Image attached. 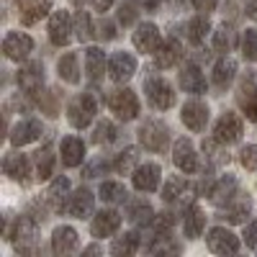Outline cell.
<instances>
[{"instance_id":"obj_7","label":"cell","mask_w":257,"mask_h":257,"mask_svg":"<svg viewBox=\"0 0 257 257\" xmlns=\"http://www.w3.org/2000/svg\"><path fill=\"white\" fill-rule=\"evenodd\" d=\"M213 139L219 144H237L242 139V118L237 113H221V118L213 126Z\"/></svg>"},{"instance_id":"obj_19","label":"cell","mask_w":257,"mask_h":257,"mask_svg":"<svg viewBox=\"0 0 257 257\" xmlns=\"http://www.w3.org/2000/svg\"><path fill=\"white\" fill-rule=\"evenodd\" d=\"M52 11V0H18V16H21V24L34 26L39 24L44 16H49Z\"/></svg>"},{"instance_id":"obj_51","label":"cell","mask_w":257,"mask_h":257,"mask_svg":"<svg viewBox=\"0 0 257 257\" xmlns=\"http://www.w3.org/2000/svg\"><path fill=\"white\" fill-rule=\"evenodd\" d=\"M90 3H93L98 11H108V8L113 6V0H90Z\"/></svg>"},{"instance_id":"obj_3","label":"cell","mask_w":257,"mask_h":257,"mask_svg":"<svg viewBox=\"0 0 257 257\" xmlns=\"http://www.w3.org/2000/svg\"><path fill=\"white\" fill-rule=\"evenodd\" d=\"M95 111H98L95 98L90 93H82V95L70 100V105H67V121L75 128H88L93 123V118H95Z\"/></svg>"},{"instance_id":"obj_23","label":"cell","mask_w":257,"mask_h":257,"mask_svg":"<svg viewBox=\"0 0 257 257\" xmlns=\"http://www.w3.org/2000/svg\"><path fill=\"white\" fill-rule=\"evenodd\" d=\"M180 85H183V90L190 93V95L206 93V77H203L198 64H185V67L180 70Z\"/></svg>"},{"instance_id":"obj_18","label":"cell","mask_w":257,"mask_h":257,"mask_svg":"<svg viewBox=\"0 0 257 257\" xmlns=\"http://www.w3.org/2000/svg\"><path fill=\"white\" fill-rule=\"evenodd\" d=\"M137 72V59L128 52H116L108 59V75L113 82H128Z\"/></svg>"},{"instance_id":"obj_34","label":"cell","mask_w":257,"mask_h":257,"mask_svg":"<svg viewBox=\"0 0 257 257\" xmlns=\"http://www.w3.org/2000/svg\"><path fill=\"white\" fill-rule=\"evenodd\" d=\"M57 75L64 82H70V85H77L80 82V64H77V54L75 52H67L57 62Z\"/></svg>"},{"instance_id":"obj_44","label":"cell","mask_w":257,"mask_h":257,"mask_svg":"<svg viewBox=\"0 0 257 257\" xmlns=\"http://www.w3.org/2000/svg\"><path fill=\"white\" fill-rule=\"evenodd\" d=\"M242 54L249 62H257V29H247L242 36Z\"/></svg>"},{"instance_id":"obj_28","label":"cell","mask_w":257,"mask_h":257,"mask_svg":"<svg viewBox=\"0 0 257 257\" xmlns=\"http://www.w3.org/2000/svg\"><path fill=\"white\" fill-rule=\"evenodd\" d=\"M47 201H49L52 211H64V208H67V203H70V180L64 178V175H59V178L49 185Z\"/></svg>"},{"instance_id":"obj_17","label":"cell","mask_w":257,"mask_h":257,"mask_svg":"<svg viewBox=\"0 0 257 257\" xmlns=\"http://www.w3.org/2000/svg\"><path fill=\"white\" fill-rule=\"evenodd\" d=\"M16 80H18V88L24 93H29V95L39 93L44 88V67H41V62H31L26 67H21Z\"/></svg>"},{"instance_id":"obj_35","label":"cell","mask_w":257,"mask_h":257,"mask_svg":"<svg viewBox=\"0 0 257 257\" xmlns=\"http://www.w3.org/2000/svg\"><path fill=\"white\" fill-rule=\"evenodd\" d=\"M139 234L137 231H126V234H121V237H116L113 239V244H111V254L113 257H132L137 249H139Z\"/></svg>"},{"instance_id":"obj_50","label":"cell","mask_w":257,"mask_h":257,"mask_svg":"<svg viewBox=\"0 0 257 257\" xmlns=\"http://www.w3.org/2000/svg\"><path fill=\"white\" fill-rule=\"evenodd\" d=\"M247 16L257 21V0H247Z\"/></svg>"},{"instance_id":"obj_11","label":"cell","mask_w":257,"mask_h":257,"mask_svg":"<svg viewBox=\"0 0 257 257\" xmlns=\"http://www.w3.org/2000/svg\"><path fill=\"white\" fill-rule=\"evenodd\" d=\"M3 52L8 59L13 62H24L31 52H34V41L29 34H21V31H8L3 39Z\"/></svg>"},{"instance_id":"obj_16","label":"cell","mask_w":257,"mask_h":257,"mask_svg":"<svg viewBox=\"0 0 257 257\" xmlns=\"http://www.w3.org/2000/svg\"><path fill=\"white\" fill-rule=\"evenodd\" d=\"M3 170H6V175L21 185H29L31 180V160L26 155H21V152H11L6 155L3 160Z\"/></svg>"},{"instance_id":"obj_24","label":"cell","mask_w":257,"mask_h":257,"mask_svg":"<svg viewBox=\"0 0 257 257\" xmlns=\"http://www.w3.org/2000/svg\"><path fill=\"white\" fill-rule=\"evenodd\" d=\"M234 196H237V178L234 175H224L216 180V185H213L208 190V198L213 206H226Z\"/></svg>"},{"instance_id":"obj_49","label":"cell","mask_w":257,"mask_h":257,"mask_svg":"<svg viewBox=\"0 0 257 257\" xmlns=\"http://www.w3.org/2000/svg\"><path fill=\"white\" fill-rule=\"evenodd\" d=\"M173 213H160V216H155V221H152V226L157 229V231H170V226H173Z\"/></svg>"},{"instance_id":"obj_32","label":"cell","mask_w":257,"mask_h":257,"mask_svg":"<svg viewBox=\"0 0 257 257\" xmlns=\"http://www.w3.org/2000/svg\"><path fill=\"white\" fill-rule=\"evenodd\" d=\"M234 75H237V62H234L231 57H221L216 64H213V85H216L219 90L229 88Z\"/></svg>"},{"instance_id":"obj_9","label":"cell","mask_w":257,"mask_h":257,"mask_svg":"<svg viewBox=\"0 0 257 257\" xmlns=\"http://www.w3.org/2000/svg\"><path fill=\"white\" fill-rule=\"evenodd\" d=\"M173 162L175 167L180 170V173L190 175L198 170V155H196V147H193V142L188 137H180L173 147Z\"/></svg>"},{"instance_id":"obj_46","label":"cell","mask_w":257,"mask_h":257,"mask_svg":"<svg viewBox=\"0 0 257 257\" xmlns=\"http://www.w3.org/2000/svg\"><path fill=\"white\" fill-rule=\"evenodd\" d=\"M95 36L98 39H103V41H111V39H116V26L111 24V21H98L95 24Z\"/></svg>"},{"instance_id":"obj_45","label":"cell","mask_w":257,"mask_h":257,"mask_svg":"<svg viewBox=\"0 0 257 257\" xmlns=\"http://www.w3.org/2000/svg\"><path fill=\"white\" fill-rule=\"evenodd\" d=\"M239 162L244 170H257V144H247L239 152Z\"/></svg>"},{"instance_id":"obj_5","label":"cell","mask_w":257,"mask_h":257,"mask_svg":"<svg viewBox=\"0 0 257 257\" xmlns=\"http://www.w3.org/2000/svg\"><path fill=\"white\" fill-rule=\"evenodd\" d=\"M237 103L249 121H257V72L247 70L237 88Z\"/></svg>"},{"instance_id":"obj_41","label":"cell","mask_w":257,"mask_h":257,"mask_svg":"<svg viewBox=\"0 0 257 257\" xmlns=\"http://www.w3.org/2000/svg\"><path fill=\"white\" fill-rule=\"evenodd\" d=\"M116 137H118V132H116V126L111 123V121H98V126L93 128V142L95 144H111V142H116Z\"/></svg>"},{"instance_id":"obj_21","label":"cell","mask_w":257,"mask_h":257,"mask_svg":"<svg viewBox=\"0 0 257 257\" xmlns=\"http://www.w3.org/2000/svg\"><path fill=\"white\" fill-rule=\"evenodd\" d=\"M80 239H77V231L72 226H57L52 231V252L54 254H72L77 249Z\"/></svg>"},{"instance_id":"obj_48","label":"cell","mask_w":257,"mask_h":257,"mask_svg":"<svg viewBox=\"0 0 257 257\" xmlns=\"http://www.w3.org/2000/svg\"><path fill=\"white\" fill-rule=\"evenodd\" d=\"M105 170H108V162L105 160H95V162H90L88 167H85V178H98V175H103Z\"/></svg>"},{"instance_id":"obj_43","label":"cell","mask_w":257,"mask_h":257,"mask_svg":"<svg viewBox=\"0 0 257 257\" xmlns=\"http://www.w3.org/2000/svg\"><path fill=\"white\" fill-rule=\"evenodd\" d=\"M75 36L80 41H88L93 36V21H90V13L88 11H80L77 18H75Z\"/></svg>"},{"instance_id":"obj_22","label":"cell","mask_w":257,"mask_h":257,"mask_svg":"<svg viewBox=\"0 0 257 257\" xmlns=\"http://www.w3.org/2000/svg\"><path fill=\"white\" fill-rule=\"evenodd\" d=\"M59 157L64 167H77L85 160V144L77 137H64L59 144Z\"/></svg>"},{"instance_id":"obj_26","label":"cell","mask_w":257,"mask_h":257,"mask_svg":"<svg viewBox=\"0 0 257 257\" xmlns=\"http://www.w3.org/2000/svg\"><path fill=\"white\" fill-rule=\"evenodd\" d=\"M249 211H252V201L247 196H242V193H237V196L226 203L221 219H226L229 224H242V221H247Z\"/></svg>"},{"instance_id":"obj_20","label":"cell","mask_w":257,"mask_h":257,"mask_svg":"<svg viewBox=\"0 0 257 257\" xmlns=\"http://www.w3.org/2000/svg\"><path fill=\"white\" fill-rule=\"evenodd\" d=\"M39 137H41V123L36 118H24L11 128V144L13 147H26V144L36 142Z\"/></svg>"},{"instance_id":"obj_38","label":"cell","mask_w":257,"mask_h":257,"mask_svg":"<svg viewBox=\"0 0 257 257\" xmlns=\"http://www.w3.org/2000/svg\"><path fill=\"white\" fill-rule=\"evenodd\" d=\"M100 198H103L105 203H126L128 190H126L121 183L108 180V183H103V185H100Z\"/></svg>"},{"instance_id":"obj_42","label":"cell","mask_w":257,"mask_h":257,"mask_svg":"<svg viewBox=\"0 0 257 257\" xmlns=\"http://www.w3.org/2000/svg\"><path fill=\"white\" fill-rule=\"evenodd\" d=\"M137 18H139V3L137 0H121L118 3V21L123 26H132L137 24Z\"/></svg>"},{"instance_id":"obj_39","label":"cell","mask_w":257,"mask_h":257,"mask_svg":"<svg viewBox=\"0 0 257 257\" xmlns=\"http://www.w3.org/2000/svg\"><path fill=\"white\" fill-rule=\"evenodd\" d=\"M137 162H139V149H137V147H126L123 152L116 157L113 170H116V173H134Z\"/></svg>"},{"instance_id":"obj_30","label":"cell","mask_w":257,"mask_h":257,"mask_svg":"<svg viewBox=\"0 0 257 257\" xmlns=\"http://www.w3.org/2000/svg\"><path fill=\"white\" fill-rule=\"evenodd\" d=\"M126 219L132 224H137V226H149L155 221V211L144 198H137V201H132L126 206Z\"/></svg>"},{"instance_id":"obj_8","label":"cell","mask_w":257,"mask_h":257,"mask_svg":"<svg viewBox=\"0 0 257 257\" xmlns=\"http://www.w3.org/2000/svg\"><path fill=\"white\" fill-rule=\"evenodd\" d=\"M72 16L67 11H54L49 18V39L54 47H67L70 39H72Z\"/></svg>"},{"instance_id":"obj_31","label":"cell","mask_w":257,"mask_h":257,"mask_svg":"<svg viewBox=\"0 0 257 257\" xmlns=\"http://www.w3.org/2000/svg\"><path fill=\"white\" fill-rule=\"evenodd\" d=\"M203 226H206V216L198 206H190L183 216V234L188 239H198L203 234Z\"/></svg>"},{"instance_id":"obj_13","label":"cell","mask_w":257,"mask_h":257,"mask_svg":"<svg viewBox=\"0 0 257 257\" xmlns=\"http://www.w3.org/2000/svg\"><path fill=\"white\" fill-rule=\"evenodd\" d=\"M121 226V213L113 211V208H105V211H98L93 221H90V234L95 239H103V237H113Z\"/></svg>"},{"instance_id":"obj_29","label":"cell","mask_w":257,"mask_h":257,"mask_svg":"<svg viewBox=\"0 0 257 257\" xmlns=\"http://www.w3.org/2000/svg\"><path fill=\"white\" fill-rule=\"evenodd\" d=\"M155 57H157V67H160V70L175 67V64L183 59V47H180V41H178V39H167L165 44L155 52Z\"/></svg>"},{"instance_id":"obj_25","label":"cell","mask_w":257,"mask_h":257,"mask_svg":"<svg viewBox=\"0 0 257 257\" xmlns=\"http://www.w3.org/2000/svg\"><path fill=\"white\" fill-rule=\"evenodd\" d=\"M93 206H95V196L88 190V188H80L70 196V203H67V211L72 213L75 219H85L93 213Z\"/></svg>"},{"instance_id":"obj_47","label":"cell","mask_w":257,"mask_h":257,"mask_svg":"<svg viewBox=\"0 0 257 257\" xmlns=\"http://www.w3.org/2000/svg\"><path fill=\"white\" fill-rule=\"evenodd\" d=\"M244 244L249 247V249H257V219L254 221H249L247 226H244Z\"/></svg>"},{"instance_id":"obj_36","label":"cell","mask_w":257,"mask_h":257,"mask_svg":"<svg viewBox=\"0 0 257 257\" xmlns=\"http://www.w3.org/2000/svg\"><path fill=\"white\" fill-rule=\"evenodd\" d=\"M52 167H54L52 144H44V147L36 152V178H39V180H49V178H52Z\"/></svg>"},{"instance_id":"obj_27","label":"cell","mask_w":257,"mask_h":257,"mask_svg":"<svg viewBox=\"0 0 257 257\" xmlns=\"http://www.w3.org/2000/svg\"><path fill=\"white\" fill-rule=\"evenodd\" d=\"M193 188L185 178H170V180H165V188H162V201H167V203H178V201H185V198H190L193 196Z\"/></svg>"},{"instance_id":"obj_33","label":"cell","mask_w":257,"mask_h":257,"mask_svg":"<svg viewBox=\"0 0 257 257\" xmlns=\"http://www.w3.org/2000/svg\"><path fill=\"white\" fill-rule=\"evenodd\" d=\"M85 70H88V77L93 82L103 80V70H105V54L98 47H88L85 49Z\"/></svg>"},{"instance_id":"obj_10","label":"cell","mask_w":257,"mask_h":257,"mask_svg":"<svg viewBox=\"0 0 257 257\" xmlns=\"http://www.w3.org/2000/svg\"><path fill=\"white\" fill-rule=\"evenodd\" d=\"M208 116H211V111H208V105L206 103H201V100H188L185 105H183V111H180V121L190 128V132H203V128L208 126Z\"/></svg>"},{"instance_id":"obj_12","label":"cell","mask_w":257,"mask_h":257,"mask_svg":"<svg viewBox=\"0 0 257 257\" xmlns=\"http://www.w3.org/2000/svg\"><path fill=\"white\" fill-rule=\"evenodd\" d=\"M160 178H162V170L155 162L137 165V170L132 173V183L139 193H155L160 188Z\"/></svg>"},{"instance_id":"obj_6","label":"cell","mask_w":257,"mask_h":257,"mask_svg":"<svg viewBox=\"0 0 257 257\" xmlns=\"http://www.w3.org/2000/svg\"><path fill=\"white\" fill-rule=\"evenodd\" d=\"M206 242L213 254H237L239 252V237L234 231H229L226 226H213L208 231Z\"/></svg>"},{"instance_id":"obj_37","label":"cell","mask_w":257,"mask_h":257,"mask_svg":"<svg viewBox=\"0 0 257 257\" xmlns=\"http://www.w3.org/2000/svg\"><path fill=\"white\" fill-rule=\"evenodd\" d=\"M208 31H211V24H208L206 16H196V18L188 21V39H190V44H196V47L203 44Z\"/></svg>"},{"instance_id":"obj_15","label":"cell","mask_w":257,"mask_h":257,"mask_svg":"<svg viewBox=\"0 0 257 257\" xmlns=\"http://www.w3.org/2000/svg\"><path fill=\"white\" fill-rule=\"evenodd\" d=\"M132 41L142 54H155L162 47V36H160V29L155 24H139Z\"/></svg>"},{"instance_id":"obj_53","label":"cell","mask_w":257,"mask_h":257,"mask_svg":"<svg viewBox=\"0 0 257 257\" xmlns=\"http://www.w3.org/2000/svg\"><path fill=\"white\" fill-rule=\"evenodd\" d=\"M98 252H103L98 244H90V247H85V249H82V254H98Z\"/></svg>"},{"instance_id":"obj_2","label":"cell","mask_w":257,"mask_h":257,"mask_svg":"<svg viewBox=\"0 0 257 257\" xmlns=\"http://www.w3.org/2000/svg\"><path fill=\"white\" fill-rule=\"evenodd\" d=\"M137 134H139L142 147L152 149V152H162V149L167 147V142H170V128H167V123L160 121V118H147V121L139 126Z\"/></svg>"},{"instance_id":"obj_4","label":"cell","mask_w":257,"mask_h":257,"mask_svg":"<svg viewBox=\"0 0 257 257\" xmlns=\"http://www.w3.org/2000/svg\"><path fill=\"white\" fill-rule=\"evenodd\" d=\"M108 108L116 113V118L121 121H134L139 116V98L134 90L128 88H118L108 95Z\"/></svg>"},{"instance_id":"obj_14","label":"cell","mask_w":257,"mask_h":257,"mask_svg":"<svg viewBox=\"0 0 257 257\" xmlns=\"http://www.w3.org/2000/svg\"><path fill=\"white\" fill-rule=\"evenodd\" d=\"M36 219L31 216V213H26V216H21L13 226V231H8V239L16 242L18 252H29V244H34L36 239Z\"/></svg>"},{"instance_id":"obj_1","label":"cell","mask_w":257,"mask_h":257,"mask_svg":"<svg viewBox=\"0 0 257 257\" xmlns=\"http://www.w3.org/2000/svg\"><path fill=\"white\" fill-rule=\"evenodd\" d=\"M144 93H147V100L152 103V108L157 111H167L175 105V90L165 77L160 75H152L144 80Z\"/></svg>"},{"instance_id":"obj_40","label":"cell","mask_w":257,"mask_h":257,"mask_svg":"<svg viewBox=\"0 0 257 257\" xmlns=\"http://www.w3.org/2000/svg\"><path fill=\"white\" fill-rule=\"evenodd\" d=\"M234 47V29L221 24L216 31H213V49L216 52H229Z\"/></svg>"},{"instance_id":"obj_52","label":"cell","mask_w":257,"mask_h":257,"mask_svg":"<svg viewBox=\"0 0 257 257\" xmlns=\"http://www.w3.org/2000/svg\"><path fill=\"white\" fill-rule=\"evenodd\" d=\"M142 3H144V11H149V13H155L160 8V0H142Z\"/></svg>"}]
</instances>
